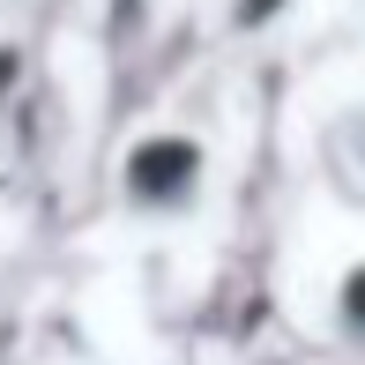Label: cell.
<instances>
[{
	"instance_id": "7a4b0ae2",
	"label": "cell",
	"mask_w": 365,
	"mask_h": 365,
	"mask_svg": "<svg viewBox=\"0 0 365 365\" xmlns=\"http://www.w3.org/2000/svg\"><path fill=\"white\" fill-rule=\"evenodd\" d=\"M328 328H336V343L365 351V254H351L328 284Z\"/></svg>"
},
{
	"instance_id": "6da1fadb",
	"label": "cell",
	"mask_w": 365,
	"mask_h": 365,
	"mask_svg": "<svg viewBox=\"0 0 365 365\" xmlns=\"http://www.w3.org/2000/svg\"><path fill=\"white\" fill-rule=\"evenodd\" d=\"M209 194V149L187 127H149L120 157V202L135 217H187Z\"/></svg>"
},
{
	"instance_id": "277c9868",
	"label": "cell",
	"mask_w": 365,
	"mask_h": 365,
	"mask_svg": "<svg viewBox=\"0 0 365 365\" xmlns=\"http://www.w3.org/2000/svg\"><path fill=\"white\" fill-rule=\"evenodd\" d=\"M291 0H231V30H269Z\"/></svg>"
},
{
	"instance_id": "3957f363",
	"label": "cell",
	"mask_w": 365,
	"mask_h": 365,
	"mask_svg": "<svg viewBox=\"0 0 365 365\" xmlns=\"http://www.w3.org/2000/svg\"><path fill=\"white\" fill-rule=\"evenodd\" d=\"M328 149H336L343 172H365V105H351L336 127H328Z\"/></svg>"
}]
</instances>
